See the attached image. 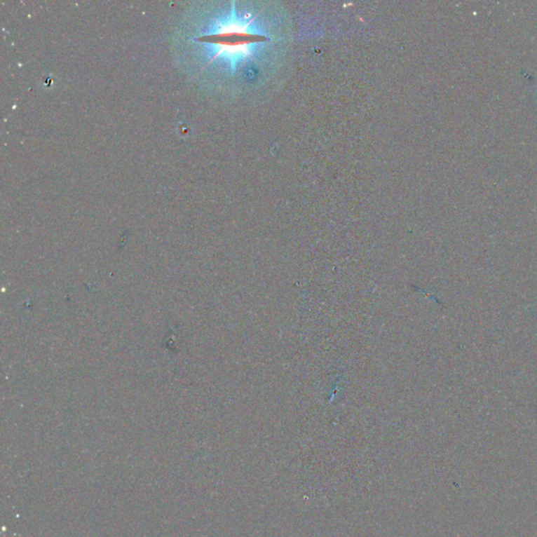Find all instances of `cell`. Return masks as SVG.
I'll list each match as a JSON object with an SVG mask.
<instances>
[{
  "mask_svg": "<svg viewBox=\"0 0 537 537\" xmlns=\"http://www.w3.org/2000/svg\"><path fill=\"white\" fill-rule=\"evenodd\" d=\"M206 53L247 90H274L287 71L293 42L289 12L275 1L229 2L194 38Z\"/></svg>",
  "mask_w": 537,
  "mask_h": 537,
  "instance_id": "cell-1",
  "label": "cell"
}]
</instances>
